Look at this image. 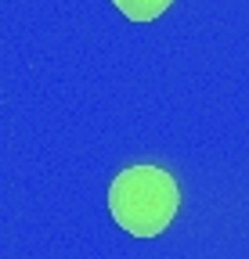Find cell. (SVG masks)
<instances>
[{
	"mask_svg": "<svg viewBox=\"0 0 249 259\" xmlns=\"http://www.w3.org/2000/svg\"><path fill=\"white\" fill-rule=\"evenodd\" d=\"M177 180L159 166H127L109 187V212L134 238L163 234L177 216Z\"/></svg>",
	"mask_w": 249,
	"mask_h": 259,
	"instance_id": "cell-1",
	"label": "cell"
},
{
	"mask_svg": "<svg viewBox=\"0 0 249 259\" xmlns=\"http://www.w3.org/2000/svg\"><path fill=\"white\" fill-rule=\"evenodd\" d=\"M112 4L134 22H152V18H159L173 0H112Z\"/></svg>",
	"mask_w": 249,
	"mask_h": 259,
	"instance_id": "cell-2",
	"label": "cell"
}]
</instances>
